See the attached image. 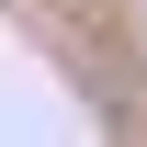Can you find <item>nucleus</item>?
<instances>
[{
    "mask_svg": "<svg viewBox=\"0 0 147 147\" xmlns=\"http://www.w3.org/2000/svg\"><path fill=\"white\" fill-rule=\"evenodd\" d=\"M23 34L91 91L113 125H147V45H136V0H11Z\"/></svg>",
    "mask_w": 147,
    "mask_h": 147,
    "instance_id": "1",
    "label": "nucleus"
}]
</instances>
